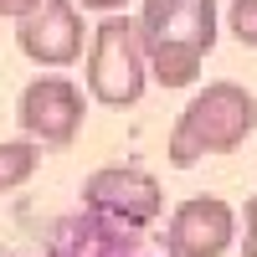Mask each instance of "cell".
Segmentation results:
<instances>
[{"label":"cell","mask_w":257,"mask_h":257,"mask_svg":"<svg viewBox=\"0 0 257 257\" xmlns=\"http://www.w3.org/2000/svg\"><path fill=\"white\" fill-rule=\"evenodd\" d=\"M72 6H77V11H98V16H118L128 0H72Z\"/></svg>","instance_id":"7c38bea8"},{"label":"cell","mask_w":257,"mask_h":257,"mask_svg":"<svg viewBox=\"0 0 257 257\" xmlns=\"http://www.w3.org/2000/svg\"><path fill=\"white\" fill-rule=\"evenodd\" d=\"M16 123L31 144H72L82 128V88L72 77H31L16 98Z\"/></svg>","instance_id":"5b68a950"},{"label":"cell","mask_w":257,"mask_h":257,"mask_svg":"<svg viewBox=\"0 0 257 257\" xmlns=\"http://www.w3.org/2000/svg\"><path fill=\"white\" fill-rule=\"evenodd\" d=\"M257 128V98L242 88V82H206V88L185 103V113L170 128L165 155L175 170L201 165L206 155H237V149L252 139Z\"/></svg>","instance_id":"7a4b0ae2"},{"label":"cell","mask_w":257,"mask_h":257,"mask_svg":"<svg viewBox=\"0 0 257 257\" xmlns=\"http://www.w3.org/2000/svg\"><path fill=\"white\" fill-rule=\"evenodd\" d=\"M242 257H257V190L247 201V242H242Z\"/></svg>","instance_id":"8fae6325"},{"label":"cell","mask_w":257,"mask_h":257,"mask_svg":"<svg viewBox=\"0 0 257 257\" xmlns=\"http://www.w3.org/2000/svg\"><path fill=\"white\" fill-rule=\"evenodd\" d=\"M160 180L144 175V170H128V165H108V170H93L82 180V211L98 221H108L118 231H134V226H149L160 216Z\"/></svg>","instance_id":"277c9868"},{"label":"cell","mask_w":257,"mask_h":257,"mask_svg":"<svg viewBox=\"0 0 257 257\" xmlns=\"http://www.w3.org/2000/svg\"><path fill=\"white\" fill-rule=\"evenodd\" d=\"M144 52L128 16H103L98 31L88 36V98L103 108H134L144 98Z\"/></svg>","instance_id":"3957f363"},{"label":"cell","mask_w":257,"mask_h":257,"mask_svg":"<svg viewBox=\"0 0 257 257\" xmlns=\"http://www.w3.org/2000/svg\"><path fill=\"white\" fill-rule=\"evenodd\" d=\"M216 0H139V52L160 88H190L216 47Z\"/></svg>","instance_id":"6da1fadb"},{"label":"cell","mask_w":257,"mask_h":257,"mask_svg":"<svg viewBox=\"0 0 257 257\" xmlns=\"http://www.w3.org/2000/svg\"><path fill=\"white\" fill-rule=\"evenodd\" d=\"M52 257H134V242L123 237L118 226L108 221H67V226H57V237H52Z\"/></svg>","instance_id":"ba28073f"},{"label":"cell","mask_w":257,"mask_h":257,"mask_svg":"<svg viewBox=\"0 0 257 257\" xmlns=\"http://www.w3.org/2000/svg\"><path fill=\"white\" fill-rule=\"evenodd\" d=\"M82 11L72 0H41L36 11H26L16 21V47L26 52L36 67H67L82 57Z\"/></svg>","instance_id":"52a82bcc"},{"label":"cell","mask_w":257,"mask_h":257,"mask_svg":"<svg viewBox=\"0 0 257 257\" xmlns=\"http://www.w3.org/2000/svg\"><path fill=\"white\" fill-rule=\"evenodd\" d=\"M41 165V144L31 139H0V196L6 190H21Z\"/></svg>","instance_id":"9c48e42d"},{"label":"cell","mask_w":257,"mask_h":257,"mask_svg":"<svg viewBox=\"0 0 257 257\" xmlns=\"http://www.w3.org/2000/svg\"><path fill=\"white\" fill-rule=\"evenodd\" d=\"M226 26H231V36H237L242 47H252V52H257V0H231Z\"/></svg>","instance_id":"30bf717a"},{"label":"cell","mask_w":257,"mask_h":257,"mask_svg":"<svg viewBox=\"0 0 257 257\" xmlns=\"http://www.w3.org/2000/svg\"><path fill=\"white\" fill-rule=\"evenodd\" d=\"M36 6H41V0H0V21H6V16H16V21H21L26 11H36Z\"/></svg>","instance_id":"4fadbf2b"},{"label":"cell","mask_w":257,"mask_h":257,"mask_svg":"<svg viewBox=\"0 0 257 257\" xmlns=\"http://www.w3.org/2000/svg\"><path fill=\"white\" fill-rule=\"evenodd\" d=\"M237 242V211L221 196H190L175 206L165 226V252L170 257H226Z\"/></svg>","instance_id":"8992f818"}]
</instances>
